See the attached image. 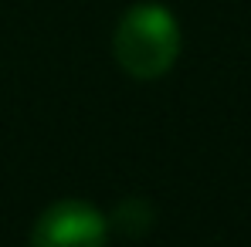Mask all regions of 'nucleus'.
Instances as JSON below:
<instances>
[{
    "label": "nucleus",
    "mask_w": 251,
    "mask_h": 247,
    "mask_svg": "<svg viewBox=\"0 0 251 247\" xmlns=\"http://www.w3.org/2000/svg\"><path fill=\"white\" fill-rule=\"evenodd\" d=\"M112 54L126 75L139 82L163 78L180 54V24L163 3L129 7L112 34Z\"/></svg>",
    "instance_id": "nucleus-1"
},
{
    "label": "nucleus",
    "mask_w": 251,
    "mask_h": 247,
    "mask_svg": "<svg viewBox=\"0 0 251 247\" xmlns=\"http://www.w3.org/2000/svg\"><path fill=\"white\" fill-rule=\"evenodd\" d=\"M109 220L85 200H58L31 227V247H105Z\"/></svg>",
    "instance_id": "nucleus-2"
},
{
    "label": "nucleus",
    "mask_w": 251,
    "mask_h": 247,
    "mask_svg": "<svg viewBox=\"0 0 251 247\" xmlns=\"http://www.w3.org/2000/svg\"><path fill=\"white\" fill-rule=\"evenodd\" d=\"M153 224H156V210H153V203L146 197L119 200L116 210H112V220H109V227L116 234H123V237H146L153 230Z\"/></svg>",
    "instance_id": "nucleus-3"
}]
</instances>
